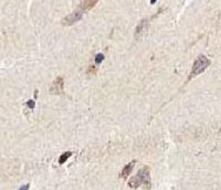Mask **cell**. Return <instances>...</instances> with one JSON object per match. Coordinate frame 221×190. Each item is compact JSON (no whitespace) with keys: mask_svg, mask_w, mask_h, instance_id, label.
I'll return each mask as SVG.
<instances>
[{"mask_svg":"<svg viewBox=\"0 0 221 190\" xmlns=\"http://www.w3.org/2000/svg\"><path fill=\"white\" fill-rule=\"evenodd\" d=\"M63 83H64L63 77L62 76L57 77L50 88L51 94H62L63 93Z\"/></svg>","mask_w":221,"mask_h":190,"instance_id":"277c9868","label":"cell"},{"mask_svg":"<svg viewBox=\"0 0 221 190\" xmlns=\"http://www.w3.org/2000/svg\"><path fill=\"white\" fill-rule=\"evenodd\" d=\"M104 58H105V56H104V54H103V53H97V54L95 55V63H96V64L101 63L102 61L104 60Z\"/></svg>","mask_w":221,"mask_h":190,"instance_id":"9c48e42d","label":"cell"},{"mask_svg":"<svg viewBox=\"0 0 221 190\" xmlns=\"http://www.w3.org/2000/svg\"><path fill=\"white\" fill-rule=\"evenodd\" d=\"M135 163H136V161L133 160V161H131V163H128L127 165H125V166H124V168L122 169V171H121V174H120L121 178H124V179H125V178H127V177H128V175L131 174L132 170H133V168H134Z\"/></svg>","mask_w":221,"mask_h":190,"instance_id":"8992f818","label":"cell"},{"mask_svg":"<svg viewBox=\"0 0 221 190\" xmlns=\"http://www.w3.org/2000/svg\"><path fill=\"white\" fill-rule=\"evenodd\" d=\"M147 28H148V20L146 19H143L138 26L136 27V30H135V38L136 39H141L146 32H147Z\"/></svg>","mask_w":221,"mask_h":190,"instance_id":"5b68a950","label":"cell"},{"mask_svg":"<svg viewBox=\"0 0 221 190\" xmlns=\"http://www.w3.org/2000/svg\"><path fill=\"white\" fill-rule=\"evenodd\" d=\"M141 185L145 187L146 189H149L150 186H152L148 167H143L137 172V175L132 177L131 179L128 180V186L131 187V188H133V189H136V188H138Z\"/></svg>","mask_w":221,"mask_h":190,"instance_id":"6da1fadb","label":"cell"},{"mask_svg":"<svg viewBox=\"0 0 221 190\" xmlns=\"http://www.w3.org/2000/svg\"><path fill=\"white\" fill-rule=\"evenodd\" d=\"M83 17V11L82 10H75L73 11L72 13L65 16L64 18L62 19V24L64 26H72L73 23H75L76 21L81 20V18Z\"/></svg>","mask_w":221,"mask_h":190,"instance_id":"3957f363","label":"cell"},{"mask_svg":"<svg viewBox=\"0 0 221 190\" xmlns=\"http://www.w3.org/2000/svg\"><path fill=\"white\" fill-rule=\"evenodd\" d=\"M97 4V1H92V0H85V1H82L80 4H79V9L82 11L84 10H89L91 8H93L95 4Z\"/></svg>","mask_w":221,"mask_h":190,"instance_id":"52a82bcc","label":"cell"},{"mask_svg":"<svg viewBox=\"0 0 221 190\" xmlns=\"http://www.w3.org/2000/svg\"><path fill=\"white\" fill-rule=\"evenodd\" d=\"M29 186H30L29 183H27V185H23V186L20 187L18 190H28V189H29Z\"/></svg>","mask_w":221,"mask_h":190,"instance_id":"8fae6325","label":"cell"},{"mask_svg":"<svg viewBox=\"0 0 221 190\" xmlns=\"http://www.w3.org/2000/svg\"><path fill=\"white\" fill-rule=\"evenodd\" d=\"M27 105H28V107H29V108H33V107H34V105H36V103H34V101H33V99H29V101L27 102Z\"/></svg>","mask_w":221,"mask_h":190,"instance_id":"30bf717a","label":"cell"},{"mask_svg":"<svg viewBox=\"0 0 221 190\" xmlns=\"http://www.w3.org/2000/svg\"><path fill=\"white\" fill-rule=\"evenodd\" d=\"M209 65H210V60L207 58L206 55L200 54L199 56L195 60V62H193V65H192V68H191V72H190V74H189V76H188V80L192 79V77L198 75V74L202 73L203 71H205Z\"/></svg>","mask_w":221,"mask_h":190,"instance_id":"7a4b0ae2","label":"cell"},{"mask_svg":"<svg viewBox=\"0 0 221 190\" xmlns=\"http://www.w3.org/2000/svg\"><path fill=\"white\" fill-rule=\"evenodd\" d=\"M71 156H72V151H64V153L60 156V158H59V164L60 165L64 164Z\"/></svg>","mask_w":221,"mask_h":190,"instance_id":"ba28073f","label":"cell"}]
</instances>
